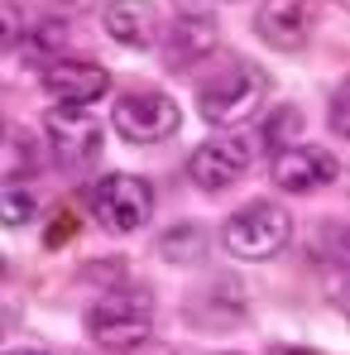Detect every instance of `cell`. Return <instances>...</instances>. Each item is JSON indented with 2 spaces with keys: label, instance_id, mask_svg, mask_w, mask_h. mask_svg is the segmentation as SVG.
Listing matches in <instances>:
<instances>
[{
  "label": "cell",
  "instance_id": "obj_7",
  "mask_svg": "<svg viewBox=\"0 0 350 355\" xmlns=\"http://www.w3.org/2000/svg\"><path fill=\"white\" fill-rule=\"evenodd\" d=\"M44 135H49V149H53L58 168H67V173L91 168L101 159V144H106L101 120L91 116L87 106H53L44 116Z\"/></svg>",
  "mask_w": 350,
  "mask_h": 355
},
{
  "label": "cell",
  "instance_id": "obj_11",
  "mask_svg": "<svg viewBox=\"0 0 350 355\" xmlns=\"http://www.w3.org/2000/svg\"><path fill=\"white\" fill-rule=\"evenodd\" d=\"M111 87V72L101 62H87V58H58L44 67V92L58 101V106H91L101 101Z\"/></svg>",
  "mask_w": 350,
  "mask_h": 355
},
{
  "label": "cell",
  "instance_id": "obj_14",
  "mask_svg": "<svg viewBox=\"0 0 350 355\" xmlns=\"http://www.w3.org/2000/svg\"><path fill=\"white\" fill-rule=\"evenodd\" d=\"M159 254L168 259V264H197L202 254H207V231L202 226H173V231H164L159 236Z\"/></svg>",
  "mask_w": 350,
  "mask_h": 355
},
{
  "label": "cell",
  "instance_id": "obj_21",
  "mask_svg": "<svg viewBox=\"0 0 350 355\" xmlns=\"http://www.w3.org/2000/svg\"><path fill=\"white\" fill-rule=\"evenodd\" d=\"M144 355H177L173 346H144Z\"/></svg>",
  "mask_w": 350,
  "mask_h": 355
},
{
  "label": "cell",
  "instance_id": "obj_24",
  "mask_svg": "<svg viewBox=\"0 0 350 355\" xmlns=\"http://www.w3.org/2000/svg\"><path fill=\"white\" fill-rule=\"evenodd\" d=\"M226 355H240V351H226Z\"/></svg>",
  "mask_w": 350,
  "mask_h": 355
},
{
  "label": "cell",
  "instance_id": "obj_6",
  "mask_svg": "<svg viewBox=\"0 0 350 355\" xmlns=\"http://www.w3.org/2000/svg\"><path fill=\"white\" fill-rule=\"evenodd\" d=\"M91 211L111 236H134L154 216V187L134 173H106L91 187Z\"/></svg>",
  "mask_w": 350,
  "mask_h": 355
},
{
  "label": "cell",
  "instance_id": "obj_3",
  "mask_svg": "<svg viewBox=\"0 0 350 355\" xmlns=\"http://www.w3.org/2000/svg\"><path fill=\"white\" fill-rule=\"evenodd\" d=\"M288 240H292V216L279 207V202H245L231 221L221 226V245H226V254L245 259V264H264V259H274Z\"/></svg>",
  "mask_w": 350,
  "mask_h": 355
},
{
  "label": "cell",
  "instance_id": "obj_19",
  "mask_svg": "<svg viewBox=\"0 0 350 355\" xmlns=\"http://www.w3.org/2000/svg\"><path fill=\"white\" fill-rule=\"evenodd\" d=\"M326 125H331V135H341L350 139V77L331 92V106H326Z\"/></svg>",
  "mask_w": 350,
  "mask_h": 355
},
{
  "label": "cell",
  "instance_id": "obj_20",
  "mask_svg": "<svg viewBox=\"0 0 350 355\" xmlns=\"http://www.w3.org/2000/svg\"><path fill=\"white\" fill-rule=\"evenodd\" d=\"M331 297H336V307H341V312L350 317V269L341 274V279H336V293H331Z\"/></svg>",
  "mask_w": 350,
  "mask_h": 355
},
{
  "label": "cell",
  "instance_id": "obj_16",
  "mask_svg": "<svg viewBox=\"0 0 350 355\" xmlns=\"http://www.w3.org/2000/svg\"><path fill=\"white\" fill-rule=\"evenodd\" d=\"M34 211H39V192H34L29 182H5V202H0L5 226H24Z\"/></svg>",
  "mask_w": 350,
  "mask_h": 355
},
{
  "label": "cell",
  "instance_id": "obj_10",
  "mask_svg": "<svg viewBox=\"0 0 350 355\" xmlns=\"http://www.w3.org/2000/svg\"><path fill=\"white\" fill-rule=\"evenodd\" d=\"M216 44H221L216 19H211L207 10L182 5V10H177V19L168 24V34H164V62H168L173 72H182V67H192V62L211 58V53H216Z\"/></svg>",
  "mask_w": 350,
  "mask_h": 355
},
{
  "label": "cell",
  "instance_id": "obj_2",
  "mask_svg": "<svg viewBox=\"0 0 350 355\" xmlns=\"http://www.w3.org/2000/svg\"><path fill=\"white\" fill-rule=\"evenodd\" d=\"M82 322H87V336L106 351H144L154 336V302L149 293L116 288V293L96 297Z\"/></svg>",
  "mask_w": 350,
  "mask_h": 355
},
{
  "label": "cell",
  "instance_id": "obj_18",
  "mask_svg": "<svg viewBox=\"0 0 350 355\" xmlns=\"http://www.w3.org/2000/svg\"><path fill=\"white\" fill-rule=\"evenodd\" d=\"M317 250H322L326 259H341V264H350V221L322 226V231H317Z\"/></svg>",
  "mask_w": 350,
  "mask_h": 355
},
{
  "label": "cell",
  "instance_id": "obj_1",
  "mask_svg": "<svg viewBox=\"0 0 350 355\" xmlns=\"http://www.w3.org/2000/svg\"><path fill=\"white\" fill-rule=\"evenodd\" d=\"M264 96H269V72L259 62L226 58L197 82V116L207 125H240L264 106Z\"/></svg>",
  "mask_w": 350,
  "mask_h": 355
},
{
  "label": "cell",
  "instance_id": "obj_22",
  "mask_svg": "<svg viewBox=\"0 0 350 355\" xmlns=\"http://www.w3.org/2000/svg\"><path fill=\"white\" fill-rule=\"evenodd\" d=\"M10 355H49V351H39V346H24V351H10Z\"/></svg>",
  "mask_w": 350,
  "mask_h": 355
},
{
  "label": "cell",
  "instance_id": "obj_9",
  "mask_svg": "<svg viewBox=\"0 0 350 355\" xmlns=\"http://www.w3.org/2000/svg\"><path fill=\"white\" fill-rule=\"evenodd\" d=\"M312 24H317V0H259L254 15V34L279 53L302 49L312 39Z\"/></svg>",
  "mask_w": 350,
  "mask_h": 355
},
{
  "label": "cell",
  "instance_id": "obj_8",
  "mask_svg": "<svg viewBox=\"0 0 350 355\" xmlns=\"http://www.w3.org/2000/svg\"><path fill=\"white\" fill-rule=\"evenodd\" d=\"M269 178L279 192H292V197H312L322 187H331L341 178V159L322 144H292L283 154L269 159Z\"/></svg>",
  "mask_w": 350,
  "mask_h": 355
},
{
  "label": "cell",
  "instance_id": "obj_5",
  "mask_svg": "<svg viewBox=\"0 0 350 355\" xmlns=\"http://www.w3.org/2000/svg\"><path fill=\"white\" fill-rule=\"evenodd\" d=\"M182 111L168 92L159 87H144V92H125L116 106H111V130L130 144H159V139H173Z\"/></svg>",
  "mask_w": 350,
  "mask_h": 355
},
{
  "label": "cell",
  "instance_id": "obj_4",
  "mask_svg": "<svg viewBox=\"0 0 350 355\" xmlns=\"http://www.w3.org/2000/svg\"><path fill=\"white\" fill-rule=\"evenodd\" d=\"M264 149H259V130H235V135H221V139H207V144H197L192 149V159H187V178L202 187V192H226L235 187L245 168L259 159Z\"/></svg>",
  "mask_w": 350,
  "mask_h": 355
},
{
  "label": "cell",
  "instance_id": "obj_15",
  "mask_svg": "<svg viewBox=\"0 0 350 355\" xmlns=\"http://www.w3.org/2000/svg\"><path fill=\"white\" fill-rule=\"evenodd\" d=\"M39 168V149H34V135L24 130H10L5 139V182H24V178Z\"/></svg>",
  "mask_w": 350,
  "mask_h": 355
},
{
  "label": "cell",
  "instance_id": "obj_23",
  "mask_svg": "<svg viewBox=\"0 0 350 355\" xmlns=\"http://www.w3.org/2000/svg\"><path fill=\"white\" fill-rule=\"evenodd\" d=\"M221 5H235V0H221Z\"/></svg>",
  "mask_w": 350,
  "mask_h": 355
},
{
  "label": "cell",
  "instance_id": "obj_13",
  "mask_svg": "<svg viewBox=\"0 0 350 355\" xmlns=\"http://www.w3.org/2000/svg\"><path fill=\"white\" fill-rule=\"evenodd\" d=\"M297 135H302V111L297 106H274L269 120H259V149L274 159V154H283L297 144Z\"/></svg>",
  "mask_w": 350,
  "mask_h": 355
},
{
  "label": "cell",
  "instance_id": "obj_12",
  "mask_svg": "<svg viewBox=\"0 0 350 355\" xmlns=\"http://www.w3.org/2000/svg\"><path fill=\"white\" fill-rule=\"evenodd\" d=\"M101 24L125 49H154L159 44V10L149 0H111L101 10Z\"/></svg>",
  "mask_w": 350,
  "mask_h": 355
},
{
  "label": "cell",
  "instance_id": "obj_17",
  "mask_svg": "<svg viewBox=\"0 0 350 355\" xmlns=\"http://www.w3.org/2000/svg\"><path fill=\"white\" fill-rule=\"evenodd\" d=\"M58 39H62L58 24H44V29H34V24H29V39H24V44H15L10 53H19V58H49V62H58V53H53V49H58Z\"/></svg>",
  "mask_w": 350,
  "mask_h": 355
}]
</instances>
